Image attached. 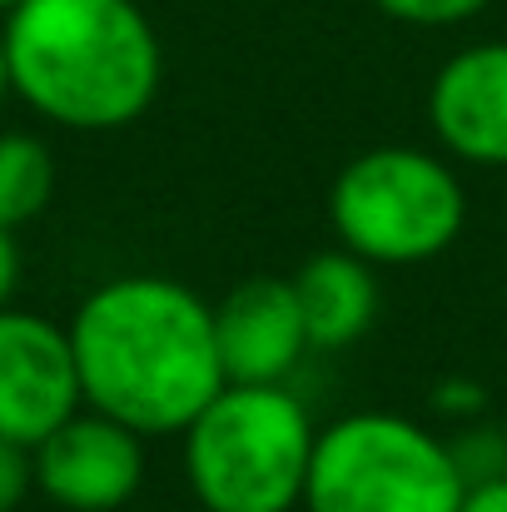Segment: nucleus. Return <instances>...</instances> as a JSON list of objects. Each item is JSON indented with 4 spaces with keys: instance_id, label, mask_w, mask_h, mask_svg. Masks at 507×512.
<instances>
[{
    "instance_id": "15",
    "label": "nucleus",
    "mask_w": 507,
    "mask_h": 512,
    "mask_svg": "<svg viewBox=\"0 0 507 512\" xmlns=\"http://www.w3.org/2000/svg\"><path fill=\"white\" fill-rule=\"evenodd\" d=\"M15 284H20V244H15V229L0 224V309H10Z\"/></svg>"
},
{
    "instance_id": "9",
    "label": "nucleus",
    "mask_w": 507,
    "mask_h": 512,
    "mask_svg": "<svg viewBox=\"0 0 507 512\" xmlns=\"http://www.w3.org/2000/svg\"><path fill=\"white\" fill-rule=\"evenodd\" d=\"M214 343L224 383H289V373L314 353L294 284L289 279H244L214 304Z\"/></svg>"
},
{
    "instance_id": "4",
    "label": "nucleus",
    "mask_w": 507,
    "mask_h": 512,
    "mask_svg": "<svg viewBox=\"0 0 507 512\" xmlns=\"http://www.w3.org/2000/svg\"><path fill=\"white\" fill-rule=\"evenodd\" d=\"M468 473L458 448L403 413H343L314 438L304 512H458Z\"/></svg>"
},
{
    "instance_id": "14",
    "label": "nucleus",
    "mask_w": 507,
    "mask_h": 512,
    "mask_svg": "<svg viewBox=\"0 0 507 512\" xmlns=\"http://www.w3.org/2000/svg\"><path fill=\"white\" fill-rule=\"evenodd\" d=\"M458 512H507V473L473 478V483H468V498H463Z\"/></svg>"
},
{
    "instance_id": "17",
    "label": "nucleus",
    "mask_w": 507,
    "mask_h": 512,
    "mask_svg": "<svg viewBox=\"0 0 507 512\" xmlns=\"http://www.w3.org/2000/svg\"><path fill=\"white\" fill-rule=\"evenodd\" d=\"M15 5H20V0H0V15H10V10H15Z\"/></svg>"
},
{
    "instance_id": "1",
    "label": "nucleus",
    "mask_w": 507,
    "mask_h": 512,
    "mask_svg": "<svg viewBox=\"0 0 507 512\" xmlns=\"http://www.w3.org/2000/svg\"><path fill=\"white\" fill-rule=\"evenodd\" d=\"M85 408L140 438H169L224 388L214 304L169 274H115L70 319Z\"/></svg>"
},
{
    "instance_id": "5",
    "label": "nucleus",
    "mask_w": 507,
    "mask_h": 512,
    "mask_svg": "<svg viewBox=\"0 0 507 512\" xmlns=\"http://www.w3.org/2000/svg\"><path fill=\"white\" fill-rule=\"evenodd\" d=\"M334 239L373 269L428 264L468 224V189L458 170L418 145H373L329 184Z\"/></svg>"
},
{
    "instance_id": "10",
    "label": "nucleus",
    "mask_w": 507,
    "mask_h": 512,
    "mask_svg": "<svg viewBox=\"0 0 507 512\" xmlns=\"http://www.w3.org/2000/svg\"><path fill=\"white\" fill-rule=\"evenodd\" d=\"M289 284H294L314 353H338V348L358 343L378 319V269L368 259L348 254L343 244L304 259Z\"/></svg>"
},
{
    "instance_id": "6",
    "label": "nucleus",
    "mask_w": 507,
    "mask_h": 512,
    "mask_svg": "<svg viewBox=\"0 0 507 512\" xmlns=\"http://www.w3.org/2000/svg\"><path fill=\"white\" fill-rule=\"evenodd\" d=\"M30 453L35 493L60 512H120L145 483V438L95 408L65 418Z\"/></svg>"
},
{
    "instance_id": "2",
    "label": "nucleus",
    "mask_w": 507,
    "mask_h": 512,
    "mask_svg": "<svg viewBox=\"0 0 507 512\" xmlns=\"http://www.w3.org/2000/svg\"><path fill=\"white\" fill-rule=\"evenodd\" d=\"M0 30L10 95L60 130H125L160 95L165 50L135 0H20Z\"/></svg>"
},
{
    "instance_id": "3",
    "label": "nucleus",
    "mask_w": 507,
    "mask_h": 512,
    "mask_svg": "<svg viewBox=\"0 0 507 512\" xmlns=\"http://www.w3.org/2000/svg\"><path fill=\"white\" fill-rule=\"evenodd\" d=\"M184 438V483L204 512H299L314 418L284 383H224Z\"/></svg>"
},
{
    "instance_id": "12",
    "label": "nucleus",
    "mask_w": 507,
    "mask_h": 512,
    "mask_svg": "<svg viewBox=\"0 0 507 512\" xmlns=\"http://www.w3.org/2000/svg\"><path fill=\"white\" fill-rule=\"evenodd\" d=\"M388 20L403 25H423V30H443V25H463L473 15L488 10V0H373Z\"/></svg>"
},
{
    "instance_id": "11",
    "label": "nucleus",
    "mask_w": 507,
    "mask_h": 512,
    "mask_svg": "<svg viewBox=\"0 0 507 512\" xmlns=\"http://www.w3.org/2000/svg\"><path fill=\"white\" fill-rule=\"evenodd\" d=\"M55 194V155L30 130H0V224L20 229L45 214Z\"/></svg>"
},
{
    "instance_id": "8",
    "label": "nucleus",
    "mask_w": 507,
    "mask_h": 512,
    "mask_svg": "<svg viewBox=\"0 0 507 512\" xmlns=\"http://www.w3.org/2000/svg\"><path fill=\"white\" fill-rule=\"evenodd\" d=\"M433 140L478 170H507V40L453 50L428 85Z\"/></svg>"
},
{
    "instance_id": "13",
    "label": "nucleus",
    "mask_w": 507,
    "mask_h": 512,
    "mask_svg": "<svg viewBox=\"0 0 507 512\" xmlns=\"http://www.w3.org/2000/svg\"><path fill=\"white\" fill-rule=\"evenodd\" d=\"M35 493V453L25 443L0 438V512H15Z\"/></svg>"
},
{
    "instance_id": "7",
    "label": "nucleus",
    "mask_w": 507,
    "mask_h": 512,
    "mask_svg": "<svg viewBox=\"0 0 507 512\" xmlns=\"http://www.w3.org/2000/svg\"><path fill=\"white\" fill-rule=\"evenodd\" d=\"M80 408L70 329L30 309H0V438L35 448Z\"/></svg>"
},
{
    "instance_id": "16",
    "label": "nucleus",
    "mask_w": 507,
    "mask_h": 512,
    "mask_svg": "<svg viewBox=\"0 0 507 512\" xmlns=\"http://www.w3.org/2000/svg\"><path fill=\"white\" fill-rule=\"evenodd\" d=\"M10 95V60H5V30H0V105Z\"/></svg>"
}]
</instances>
